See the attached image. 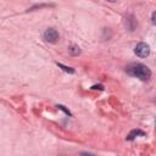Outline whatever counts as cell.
I'll list each match as a JSON object with an SVG mask.
<instances>
[{"instance_id":"cell-1","label":"cell","mask_w":156,"mask_h":156,"mask_svg":"<svg viewBox=\"0 0 156 156\" xmlns=\"http://www.w3.org/2000/svg\"><path fill=\"white\" fill-rule=\"evenodd\" d=\"M127 71L130 76H134L141 80H147L151 77V71L143 63H133L127 68Z\"/></svg>"},{"instance_id":"cell-2","label":"cell","mask_w":156,"mask_h":156,"mask_svg":"<svg viewBox=\"0 0 156 156\" xmlns=\"http://www.w3.org/2000/svg\"><path fill=\"white\" fill-rule=\"evenodd\" d=\"M134 52L139 57H146V56L150 55V46L146 43H139V44H136V46L134 49Z\"/></svg>"},{"instance_id":"cell-3","label":"cell","mask_w":156,"mask_h":156,"mask_svg":"<svg viewBox=\"0 0 156 156\" xmlns=\"http://www.w3.org/2000/svg\"><path fill=\"white\" fill-rule=\"evenodd\" d=\"M44 39H45L46 41H49V43H55V41H57V39H58V33H57V30L54 29V28H48V29L44 32Z\"/></svg>"},{"instance_id":"cell-4","label":"cell","mask_w":156,"mask_h":156,"mask_svg":"<svg viewBox=\"0 0 156 156\" xmlns=\"http://www.w3.org/2000/svg\"><path fill=\"white\" fill-rule=\"evenodd\" d=\"M136 135H144V132H141V130H139V129H134V130H132V132L128 134L127 140H133Z\"/></svg>"},{"instance_id":"cell-5","label":"cell","mask_w":156,"mask_h":156,"mask_svg":"<svg viewBox=\"0 0 156 156\" xmlns=\"http://www.w3.org/2000/svg\"><path fill=\"white\" fill-rule=\"evenodd\" d=\"M69 52H71L72 55L77 56V55H79V54H80V50H79V48H78V46H71V48H69Z\"/></svg>"},{"instance_id":"cell-6","label":"cell","mask_w":156,"mask_h":156,"mask_svg":"<svg viewBox=\"0 0 156 156\" xmlns=\"http://www.w3.org/2000/svg\"><path fill=\"white\" fill-rule=\"evenodd\" d=\"M57 66L58 67H61L65 72H68V73H74V69L73 68H71V67H67V66H65V65H62V63H57Z\"/></svg>"},{"instance_id":"cell-7","label":"cell","mask_w":156,"mask_h":156,"mask_svg":"<svg viewBox=\"0 0 156 156\" xmlns=\"http://www.w3.org/2000/svg\"><path fill=\"white\" fill-rule=\"evenodd\" d=\"M57 107H58V108H61V110H63V111H65L67 115H71V113H69V111H68L67 108H65V106H62V105H57Z\"/></svg>"},{"instance_id":"cell-8","label":"cell","mask_w":156,"mask_h":156,"mask_svg":"<svg viewBox=\"0 0 156 156\" xmlns=\"http://www.w3.org/2000/svg\"><path fill=\"white\" fill-rule=\"evenodd\" d=\"M151 20H152V23L156 26V11L152 13V17H151Z\"/></svg>"},{"instance_id":"cell-9","label":"cell","mask_w":156,"mask_h":156,"mask_svg":"<svg viewBox=\"0 0 156 156\" xmlns=\"http://www.w3.org/2000/svg\"><path fill=\"white\" fill-rule=\"evenodd\" d=\"M91 89H99V90H102L104 88H102V85H100V84H99V85H93V87H91Z\"/></svg>"},{"instance_id":"cell-10","label":"cell","mask_w":156,"mask_h":156,"mask_svg":"<svg viewBox=\"0 0 156 156\" xmlns=\"http://www.w3.org/2000/svg\"><path fill=\"white\" fill-rule=\"evenodd\" d=\"M107 1H110V2H113V1H115V0H107Z\"/></svg>"}]
</instances>
